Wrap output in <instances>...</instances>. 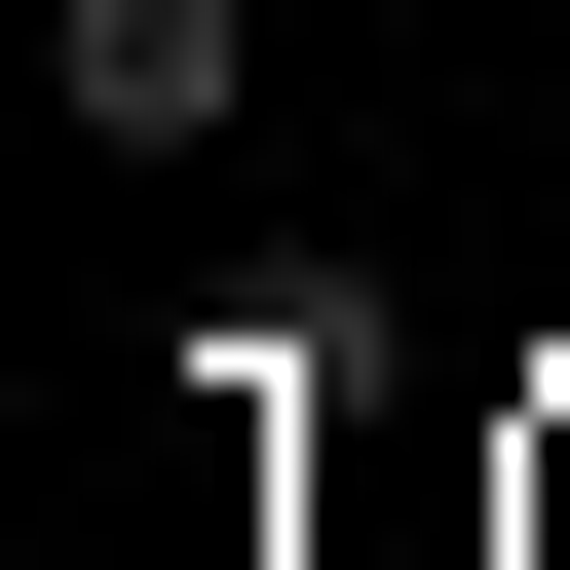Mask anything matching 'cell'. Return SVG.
Segmentation results:
<instances>
[{
    "mask_svg": "<svg viewBox=\"0 0 570 570\" xmlns=\"http://www.w3.org/2000/svg\"><path fill=\"white\" fill-rule=\"evenodd\" d=\"M228 77H266V0H77V115L115 153H228Z\"/></svg>",
    "mask_w": 570,
    "mask_h": 570,
    "instance_id": "cell-1",
    "label": "cell"
}]
</instances>
